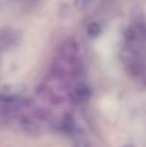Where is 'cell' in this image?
Returning <instances> with one entry per match:
<instances>
[{"label": "cell", "instance_id": "1", "mask_svg": "<svg viewBox=\"0 0 146 147\" xmlns=\"http://www.w3.org/2000/svg\"><path fill=\"white\" fill-rule=\"evenodd\" d=\"M89 90L83 85L77 87L76 90V98H78L80 100H85L86 98L89 97Z\"/></svg>", "mask_w": 146, "mask_h": 147}, {"label": "cell", "instance_id": "2", "mask_svg": "<svg viewBox=\"0 0 146 147\" xmlns=\"http://www.w3.org/2000/svg\"><path fill=\"white\" fill-rule=\"evenodd\" d=\"M87 32H88V34L92 37V38H95L96 36L99 35V34L101 33V28L100 26L97 24V23H91L88 26V28H87Z\"/></svg>", "mask_w": 146, "mask_h": 147}]
</instances>
